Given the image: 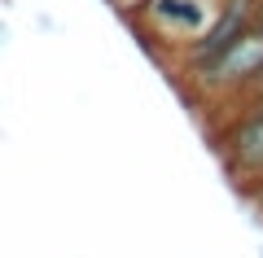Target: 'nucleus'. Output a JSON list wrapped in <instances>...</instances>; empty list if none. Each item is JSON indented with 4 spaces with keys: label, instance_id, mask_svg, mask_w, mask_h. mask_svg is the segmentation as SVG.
Wrapping results in <instances>:
<instances>
[{
    "label": "nucleus",
    "instance_id": "f257e3e1",
    "mask_svg": "<svg viewBox=\"0 0 263 258\" xmlns=\"http://www.w3.org/2000/svg\"><path fill=\"white\" fill-rule=\"evenodd\" d=\"M219 9H224V0H141L136 9L123 13V22L136 31L145 53L162 57V62H167V48H176V74H180L184 53L215 27Z\"/></svg>",
    "mask_w": 263,
    "mask_h": 258
},
{
    "label": "nucleus",
    "instance_id": "f03ea898",
    "mask_svg": "<svg viewBox=\"0 0 263 258\" xmlns=\"http://www.w3.org/2000/svg\"><path fill=\"white\" fill-rule=\"evenodd\" d=\"M219 162L228 166V175L237 180V188L250 197L263 193V114H237L215 140Z\"/></svg>",
    "mask_w": 263,
    "mask_h": 258
},
{
    "label": "nucleus",
    "instance_id": "7ed1b4c3",
    "mask_svg": "<svg viewBox=\"0 0 263 258\" xmlns=\"http://www.w3.org/2000/svg\"><path fill=\"white\" fill-rule=\"evenodd\" d=\"M246 110H250V114H263V88L250 96V101H246Z\"/></svg>",
    "mask_w": 263,
    "mask_h": 258
},
{
    "label": "nucleus",
    "instance_id": "20e7f679",
    "mask_svg": "<svg viewBox=\"0 0 263 258\" xmlns=\"http://www.w3.org/2000/svg\"><path fill=\"white\" fill-rule=\"evenodd\" d=\"M136 5H141V0H114V9H119V18H123L127 9H136Z\"/></svg>",
    "mask_w": 263,
    "mask_h": 258
},
{
    "label": "nucleus",
    "instance_id": "39448f33",
    "mask_svg": "<svg viewBox=\"0 0 263 258\" xmlns=\"http://www.w3.org/2000/svg\"><path fill=\"white\" fill-rule=\"evenodd\" d=\"M254 27L263 31V0H259V9H254Z\"/></svg>",
    "mask_w": 263,
    "mask_h": 258
},
{
    "label": "nucleus",
    "instance_id": "423d86ee",
    "mask_svg": "<svg viewBox=\"0 0 263 258\" xmlns=\"http://www.w3.org/2000/svg\"><path fill=\"white\" fill-rule=\"evenodd\" d=\"M254 202H263V193H259V197H254Z\"/></svg>",
    "mask_w": 263,
    "mask_h": 258
}]
</instances>
